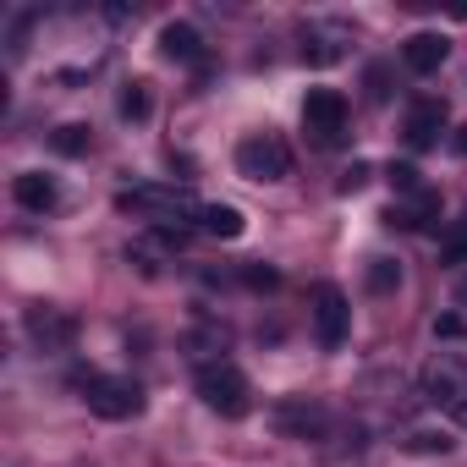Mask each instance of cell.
Segmentation results:
<instances>
[{"instance_id": "1", "label": "cell", "mask_w": 467, "mask_h": 467, "mask_svg": "<svg viewBox=\"0 0 467 467\" xmlns=\"http://www.w3.org/2000/svg\"><path fill=\"white\" fill-rule=\"evenodd\" d=\"M121 214H138V220H154L160 231H171V220H192L203 214V203L187 192V187H132L116 198Z\"/></svg>"}, {"instance_id": "2", "label": "cell", "mask_w": 467, "mask_h": 467, "mask_svg": "<svg viewBox=\"0 0 467 467\" xmlns=\"http://www.w3.org/2000/svg\"><path fill=\"white\" fill-rule=\"evenodd\" d=\"M198 396H203V407L220 412V418H248V407H254L248 374L231 368V363H203V368H198Z\"/></svg>"}, {"instance_id": "3", "label": "cell", "mask_w": 467, "mask_h": 467, "mask_svg": "<svg viewBox=\"0 0 467 467\" xmlns=\"http://www.w3.org/2000/svg\"><path fill=\"white\" fill-rule=\"evenodd\" d=\"M423 401L467 423V363L451 358V352H440V358L423 368Z\"/></svg>"}, {"instance_id": "4", "label": "cell", "mask_w": 467, "mask_h": 467, "mask_svg": "<svg viewBox=\"0 0 467 467\" xmlns=\"http://www.w3.org/2000/svg\"><path fill=\"white\" fill-rule=\"evenodd\" d=\"M237 171L248 182H286L292 176V149L275 132H254V138L237 143Z\"/></svg>"}, {"instance_id": "5", "label": "cell", "mask_w": 467, "mask_h": 467, "mask_svg": "<svg viewBox=\"0 0 467 467\" xmlns=\"http://www.w3.org/2000/svg\"><path fill=\"white\" fill-rule=\"evenodd\" d=\"M83 401H88V412H99V418H110V423L143 412V390H138L132 379H121V374H88V379H83Z\"/></svg>"}, {"instance_id": "6", "label": "cell", "mask_w": 467, "mask_h": 467, "mask_svg": "<svg viewBox=\"0 0 467 467\" xmlns=\"http://www.w3.org/2000/svg\"><path fill=\"white\" fill-rule=\"evenodd\" d=\"M347 330H352V303H347V292L341 286H314V336H319V347L325 352H336L341 341H347Z\"/></svg>"}, {"instance_id": "7", "label": "cell", "mask_w": 467, "mask_h": 467, "mask_svg": "<svg viewBox=\"0 0 467 467\" xmlns=\"http://www.w3.org/2000/svg\"><path fill=\"white\" fill-rule=\"evenodd\" d=\"M303 127H308L319 143H341V132H347V99H341L336 88H308V99H303Z\"/></svg>"}, {"instance_id": "8", "label": "cell", "mask_w": 467, "mask_h": 467, "mask_svg": "<svg viewBox=\"0 0 467 467\" xmlns=\"http://www.w3.org/2000/svg\"><path fill=\"white\" fill-rule=\"evenodd\" d=\"M275 429H281V434H297V440H319V434L330 429V418H325V407H314V401L292 396V401H281V407H275Z\"/></svg>"}, {"instance_id": "9", "label": "cell", "mask_w": 467, "mask_h": 467, "mask_svg": "<svg viewBox=\"0 0 467 467\" xmlns=\"http://www.w3.org/2000/svg\"><path fill=\"white\" fill-rule=\"evenodd\" d=\"M445 99H418L412 110H407V143L412 149H434L440 143V132H445Z\"/></svg>"}, {"instance_id": "10", "label": "cell", "mask_w": 467, "mask_h": 467, "mask_svg": "<svg viewBox=\"0 0 467 467\" xmlns=\"http://www.w3.org/2000/svg\"><path fill=\"white\" fill-rule=\"evenodd\" d=\"M445 56H451V45L440 39V34H412L407 45H401V61H407V72H418V78H429V72H440L445 67Z\"/></svg>"}, {"instance_id": "11", "label": "cell", "mask_w": 467, "mask_h": 467, "mask_svg": "<svg viewBox=\"0 0 467 467\" xmlns=\"http://www.w3.org/2000/svg\"><path fill=\"white\" fill-rule=\"evenodd\" d=\"M28 336H34L45 352H61V347H72L78 325H72L67 314H56V308H39V314H28Z\"/></svg>"}, {"instance_id": "12", "label": "cell", "mask_w": 467, "mask_h": 467, "mask_svg": "<svg viewBox=\"0 0 467 467\" xmlns=\"http://www.w3.org/2000/svg\"><path fill=\"white\" fill-rule=\"evenodd\" d=\"M198 225L209 231V237H220V243H237L243 231H248V220H243V209H231V203H203V214H198Z\"/></svg>"}, {"instance_id": "13", "label": "cell", "mask_w": 467, "mask_h": 467, "mask_svg": "<svg viewBox=\"0 0 467 467\" xmlns=\"http://www.w3.org/2000/svg\"><path fill=\"white\" fill-rule=\"evenodd\" d=\"M160 56H165V61H198V56H203L198 28H192V23H165V34H160Z\"/></svg>"}, {"instance_id": "14", "label": "cell", "mask_w": 467, "mask_h": 467, "mask_svg": "<svg viewBox=\"0 0 467 467\" xmlns=\"http://www.w3.org/2000/svg\"><path fill=\"white\" fill-rule=\"evenodd\" d=\"M12 192H17V203H23V209H34V214L56 209V182H50L45 171H23V176L12 182Z\"/></svg>"}, {"instance_id": "15", "label": "cell", "mask_w": 467, "mask_h": 467, "mask_svg": "<svg viewBox=\"0 0 467 467\" xmlns=\"http://www.w3.org/2000/svg\"><path fill=\"white\" fill-rule=\"evenodd\" d=\"M368 286H374V292H396V286H401L396 259H374V265H368Z\"/></svg>"}, {"instance_id": "16", "label": "cell", "mask_w": 467, "mask_h": 467, "mask_svg": "<svg viewBox=\"0 0 467 467\" xmlns=\"http://www.w3.org/2000/svg\"><path fill=\"white\" fill-rule=\"evenodd\" d=\"M50 143H56L61 154H88V127H78V121H72V127H61Z\"/></svg>"}, {"instance_id": "17", "label": "cell", "mask_w": 467, "mask_h": 467, "mask_svg": "<svg viewBox=\"0 0 467 467\" xmlns=\"http://www.w3.org/2000/svg\"><path fill=\"white\" fill-rule=\"evenodd\" d=\"M121 116H127V121H143V116H149V88H143V83H132V88L121 94Z\"/></svg>"}, {"instance_id": "18", "label": "cell", "mask_w": 467, "mask_h": 467, "mask_svg": "<svg viewBox=\"0 0 467 467\" xmlns=\"http://www.w3.org/2000/svg\"><path fill=\"white\" fill-rule=\"evenodd\" d=\"M390 187H396L401 198H412V192H423V182H418V171H412V165H390Z\"/></svg>"}, {"instance_id": "19", "label": "cell", "mask_w": 467, "mask_h": 467, "mask_svg": "<svg viewBox=\"0 0 467 467\" xmlns=\"http://www.w3.org/2000/svg\"><path fill=\"white\" fill-rule=\"evenodd\" d=\"M445 259H451V265H467V220H462L456 231H445Z\"/></svg>"}, {"instance_id": "20", "label": "cell", "mask_w": 467, "mask_h": 467, "mask_svg": "<svg viewBox=\"0 0 467 467\" xmlns=\"http://www.w3.org/2000/svg\"><path fill=\"white\" fill-rule=\"evenodd\" d=\"M412 451H440V456H445L451 440H445V434H412Z\"/></svg>"}, {"instance_id": "21", "label": "cell", "mask_w": 467, "mask_h": 467, "mask_svg": "<svg viewBox=\"0 0 467 467\" xmlns=\"http://www.w3.org/2000/svg\"><path fill=\"white\" fill-rule=\"evenodd\" d=\"M368 182V165H352L347 176H341V192H352V187H363Z\"/></svg>"}, {"instance_id": "22", "label": "cell", "mask_w": 467, "mask_h": 467, "mask_svg": "<svg viewBox=\"0 0 467 467\" xmlns=\"http://www.w3.org/2000/svg\"><path fill=\"white\" fill-rule=\"evenodd\" d=\"M434 336H445V341H451V336H462V319H456V314H445V319H434Z\"/></svg>"}, {"instance_id": "23", "label": "cell", "mask_w": 467, "mask_h": 467, "mask_svg": "<svg viewBox=\"0 0 467 467\" xmlns=\"http://www.w3.org/2000/svg\"><path fill=\"white\" fill-rule=\"evenodd\" d=\"M248 286H275V270H248Z\"/></svg>"}, {"instance_id": "24", "label": "cell", "mask_w": 467, "mask_h": 467, "mask_svg": "<svg viewBox=\"0 0 467 467\" xmlns=\"http://www.w3.org/2000/svg\"><path fill=\"white\" fill-rule=\"evenodd\" d=\"M456 154H467V127H462V138H456Z\"/></svg>"}, {"instance_id": "25", "label": "cell", "mask_w": 467, "mask_h": 467, "mask_svg": "<svg viewBox=\"0 0 467 467\" xmlns=\"http://www.w3.org/2000/svg\"><path fill=\"white\" fill-rule=\"evenodd\" d=\"M456 303H467V281H462V292H456Z\"/></svg>"}, {"instance_id": "26", "label": "cell", "mask_w": 467, "mask_h": 467, "mask_svg": "<svg viewBox=\"0 0 467 467\" xmlns=\"http://www.w3.org/2000/svg\"><path fill=\"white\" fill-rule=\"evenodd\" d=\"M462 220H467V214H462Z\"/></svg>"}]
</instances>
